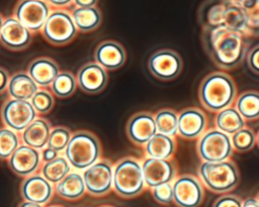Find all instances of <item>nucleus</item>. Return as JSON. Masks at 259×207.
<instances>
[{
    "label": "nucleus",
    "mask_w": 259,
    "mask_h": 207,
    "mask_svg": "<svg viewBox=\"0 0 259 207\" xmlns=\"http://www.w3.org/2000/svg\"><path fill=\"white\" fill-rule=\"evenodd\" d=\"M242 207H259V204L256 197H247L245 200H243Z\"/></svg>",
    "instance_id": "obj_45"
},
{
    "label": "nucleus",
    "mask_w": 259,
    "mask_h": 207,
    "mask_svg": "<svg viewBox=\"0 0 259 207\" xmlns=\"http://www.w3.org/2000/svg\"><path fill=\"white\" fill-rule=\"evenodd\" d=\"M41 163L40 152L25 144L19 145L8 159V167L20 177L33 175Z\"/></svg>",
    "instance_id": "obj_17"
},
{
    "label": "nucleus",
    "mask_w": 259,
    "mask_h": 207,
    "mask_svg": "<svg viewBox=\"0 0 259 207\" xmlns=\"http://www.w3.org/2000/svg\"><path fill=\"white\" fill-rule=\"evenodd\" d=\"M31 40V32L17 19L14 17L4 19L0 32V42L5 47L11 50H21L26 48Z\"/></svg>",
    "instance_id": "obj_16"
},
{
    "label": "nucleus",
    "mask_w": 259,
    "mask_h": 207,
    "mask_svg": "<svg viewBox=\"0 0 259 207\" xmlns=\"http://www.w3.org/2000/svg\"><path fill=\"white\" fill-rule=\"evenodd\" d=\"M155 123L159 133L175 137L178 128V115L171 108H162L154 114Z\"/></svg>",
    "instance_id": "obj_31"
},
{
    "label": "nucleus",
    "mask_w": 259,
    "mask_h": 207,
    "mask_svg": "<svg viewBox=\"0 0 259 207\" xmlns=\"http://www.w3.org/2000/svg\"><path fill=\"white\" fill-rule=\"evenodd\" d=\"M150 73L161 81H171L177 78L183 69L180 55L169 48L156 50L148 60Z\"/></svg>",
    "instance_id": "obj_11"
},
{
    "label": "nucleus",
    "mask_w": 259,
    "mask_h": 207,
    "mask_svg": "<svg viewBox=\"0 0 259 207\" xmlns=\"http://www.w3.org/2000/svg\"><path fill=\"white\" fill-rule=\"evenodd\" d=\"M235 108L244 120H255L259 118V92L246 91L235 100Z\"/></svg>",
    "instance_id": "obj_29"
},
{
    "label": "nucleus",
    "mask_w": 259,
    "mask_h": 207,
    "mask_svg": "<svg viewBox=\"0 0 259 207\" xmlns=\"http://www.w3.org/2000/svg\"><path fill=\"white\" fill-rule=\"evenodd\" d=\"M196 151L202 162L228 161L234 151L231 136L215 128L206 130L197 140Z\"/></svg>",
    "instance_id": "obj_6"
},
{
    "label": "nucleus",
    "mask_w": 259,
    "mask_h": 207,
    "mask_svg": "<svg viewBox=\"0 0 259 207\" xmlns=\"http://www.w3.org/2000/svg\"><path fill=\"white\" fill-rule=\"evenodd\" d=\"M242 9L248 36H259V0L235 1Z\"/></svg>",
    "instance_id": "obj_32"
},
{
    "label": "nucleus",
    "mask_w": 259,
    "mask_h": 207,
    "mask_svg": "<svg viewBox=\"0 0 259 207\" xmlns=\"http://www.w3.org/2000/svg\"><path fill=\"white\" fill-rule=\"evenodd\" d=\"M86 191L95 197L109 193L112 189L113 166L108 160H99L82 174Z\"/></svg>",
    "instance_id": "obj_9"
},
{
    "label": "nucleus",
    "mask_w": 259,
    "mask_h": 207,
    "mask_svg": "<svg viewBox=\"0 0 259 207\" xmlns=\"http://www.w3.org/2000/svg\"><path fill=\"white\" fill-rule=\"evenodd\" d=\"M41 30L44 37L54 45L71 42L77 33L71 14L64 9L51 11Z\"/></svg>",
    "instance_id": "obj_7"
},
{
    "label": "nucleus",
    "mask_w": 259,
    "mask_h": 207,
    "mask_svg": "<svg viewBox=\"0 0 259 207\" xmlns=\"http://www.w3.org/2000/svg\"><path fill=\"white\" fill-rule=\"evenodd\" d=\"M40 157H41V161L44 163H47V162H50V161H53L55 160L57 157H58V152L55 151L54 149L52 148H44L41 149L40 151Z\"/></svg>",
    "instance_id": "obj_43"
},
{
    "label": "nucleus",
    "mask_w": 259,
    "mask_h": 207,
    "mask_svg": "<svg viewBox=\"0 0 259 207\" xmlns=\"http://www.w3.org/2000/svg\"><path fill=\"white\" fill-rule=\"evenodd\" d=\"M256 200H257V202H258V204H259V193H258V195H257V197H256Z\"/></svg>",
    "instance_id": "obj_50"
},
{
    "label": "nucleus",
    "mask_w": 259,
    "mask_h": 207,
    "mask_svg": "<svg viewBox=\"0 0 259 207\" xmlns=\"http://www.w3.org/2000/svg\"><path fill=\"white\" fill-rule=\"evenodd\" d=\"M256 144H257L258 147H259V130H258V132L256 133Z\"/></svg>",
    "instance_id": "obj_48"
},
{
    "label": "nucleus",
    "mask_w": 259,
    "mask_h": 207,
    "mask_svg": "<svg viewBox=\"0 0 259 207\" xmlns=\"http://www.w3.org/2000/svg\"><path fill=\"white\" fill-rule=\"evenodd\" d=\"M30 103L36 113L46 114L54 107L55 100L49 91L39 89L30 99Z\"/></svg>",
    "instance_id": "obj_38"
},
{
    "label": "nucleus",
    "mask_w": 259,
    "mask_h": 207,
    "mask_svg": "<svg viewBox=\"0 0 259 207\" xmlns=\"http://www.w3.org/2000/svg\"><path fill=\"white\" fill-rule=\"evenodd\" d=\"M214 125L215 129L228 135H232L244 128L246 121L235 107L230 106L217 112L214 116Z\"/></svg>",
    "instance_id": "obj_27"
},
{
    "label": "nucleus",
    "mask_w": 259,
    "mask_h": 207,
    "mask_svg": "<svg viewBox=\"0 0 259 207\" xmlns=\"http://www.w3.org/2000/svg\"><path fill=\"white\" fill-rule=\"evenodd\" d=\"M18 207H42L41 205H38V204H35V203H31V202H28V201H23L21 202Z\"/></svg>",
    "instance_id": "obj_46"
},
{
    "label": "nucleus",
    "mask_w": 259,
    "mask_h": 207,
    "mask_svg": "<svg viewBox=\"0 0 259 207\" xmlns=\"http://www.w3.org/2000/svg\"><path fill=\"white\" fill-rule=\"evenodd\" d=\"M50 13V7L45 1L22 0L17 3L13 17L30 32H34L42 29Z\"/></svg>",
    "instance_id": "obj_12"
},
{
    "label": "nucleus",
    "mask_w": 259,
    "mask_h": 207,
    "mask_svg": "<svg viewBox=\"0 0 259 207\" xmlns=\"http://www.w3.org/2000/svg\"><path fill=\"white\" fill-rule=\"evenodd\" d=\"M50 133V123L46 119L36 118L22 131L21 137L25 145L38 150L48 145Z\"/></svg>",
    "instance_id": "obj_22"
},
{
    "label": "nucleus",
    "mask_w": 259,
    "mask_h": 207,
    "mask_svg": "<svg viewBox=\"0 0 259 207\" xmlns=\"http://www.w3.org/2000/svg\"><path fill=\"white\" fill-rule=\"evenodd\" d=\"M176 151L175 137L157 132L146 144L145 152L148 158L157 160H171Z\"/></svg>",
    "instance_id": "obj_24"
},
{
    "label": "nucleus",
    "mask_w": 259,
    "mask_h": 207,
    "mask_svg": "<svg viewBox=\"0 0 259 207\" xmlns=\"http://www.w3.org/2000/svg\"><path fill=\"white\" fill-rule=\"evenodd\" d=\"M247 38L222 26L202 28L201 34L205 53L224 70H233L243 62L248 48Z\"/></svg>",
    "instance_id": "obj_1"
},
{
    "label": "nucleus",
    "mask_w": 259,
    "mask_h": 207,
    "mask_svg": "<svg viewBox=\"0 0 259 207\" xmlns=\"http://www.w3.org/2000/svg\"><path fill=\"white\" fill-rule=\"evenodd\" d=\"M152 195L154 199L162 204V205H169L173 202V187L172 183L162 184L152 188Z\"/></svg>",
    "instance_id": "obj_39"
},
{
    "label": "nucleus",
    "mask_w": 259,
    "mask_h": 207,
    "mask_svg": "<svg viewBox=\"0 0 259 207\" xmlns=\"http://www.w3.org/2000/svg\"><path fill=\"white\" fill-rule=\"evenodd\" d=\"M145 184L149 188L172 183L176 179L177 168L172 160H157L145 158L142 162Z\"/></svg>",
    "instance_id": "obj_13"
},
{
    "label": "nucleus",
    "mask_w": 259,
    "mask_h": 207,
    "mask_svg": "<svg viewBox=\"0 0 259 207\" xmlns=\"http://www.w3.org/2000/svg\"><path fill=\"white\" fill-rule=\"evenodd\" d=\"M197 172L201 184L209 191L219 194L234 190L240 182L238 167L231 160L218 163L202 162Z\"/></svg>",
    "instance_id": "obj_4"
},
{
    "label": "nucleus",
    "mask_w": 259,
    "mask_h": 207,
    "mask_svg": "<svg viewBox=\"0 0 259 207\" xmlns=\"http://www.w3.org/2000/svg\"><path fill=\"white\" fill-rule=\"evenodd\" d=\"M55 190L64 199L76 200L84 195L86 188L82 175L78 172H70L56 185Z\"/></svg>",
    "instance_id": "obj_26"
},
{
    "label": "nucleus",
    "mask_w": 259,
    "mask_h": 207,
    "mask_svg": "<svg viewBox=\"0 0 259 207\" xmlns=\"http://www.w3.org/2000/svg\"><path fill=\"white\" fill-rule=\"evenodd\" d=\"M17 132L4 127L0 128V159H9L10 156L20 145Z\"/></svg>",
    "instance_id": "obj_36"
},
{
    "label": "nucleus",
    "mask_w": 259,
    "mask_h": 207,
    "mask_svg": "<svg viewBox=\"0 0 259 207\" xmlns=\"http://www.w3.org/2000/svg\"><path fill=\"white\" fill-rule=\"evenodd\" d=\"M75 5L77 7H80V8H88V7H94L97 3V1L95 0H90V1H81V0H76L74 1Z\"/></svg>",
    "instance_id": "obj_44"
},
{
    "label": "nucleus",
    "mask_w": 259,
    "mask_h": 207,
    "mask_svg": "<svg viewBox=\"0 0 259 207\" xmlns=\"http://www.w3.org/2000/svg\"><path fill=\"white\" fill-rule=\"evenodd\" d=\"M66 160L78 171H84L101 157V144L96 135L87 130L75 131L65 148Z\"/></svg>",
    "instance_id": "obj_5"
},
{
    "label": "nucleus",
    "mask_w": 259,
    "mask_h": 207,
    "mask_svg": "<svg viewBox=\"0 0 259 207\" xmlns=\"http://www.w3.org/2000/svg\"><path fill=\"white\" fill-rule=\"evenodd\" d=\"M243 200L233 194H223L212 204V207H242Z\"/></svg>",
    "instance_id": "obj_40"
},
{
    "label": "nucleus",
    "mask_w": 259,
    "mask_h": 207,
    "mask_svg": "<svg viewBox=\"0 0 259 207\" xmlns=\"http://www.w3.org/2000/svg\"><path fill=\"white\" fill-rule=\"evenodd\" d=\"M0 116L7 128L15 132H22L36 119V112L30 101L11 98L6 100L2 105Z\"/></svg>",
    "instance_id": "obj_8"
},
{
    "label": "nucleus",
    "mask_w": 259,
    "mask_h": 207,
    "mask_svg": "<svg viewBox=\"0 0 259 207\" xmlns=\"http://www.w3.org/2000/svg\"><path fill=\"white\" fill-rule=\"evenodd\" d=\"M28 75L37 86L47 87L59 75V67L52 59L37 58L29 64Z\"/></svg>",
    "instance_id": "obj_21"
},
{
    "label": "nucleus",
    "mask_w": 259,
    "mask_h": 207,
    "mask_svg": "<svg viewBox=\"0 0 259 207\" xmlns=\"http://www.w3.org/2000/svg\"><path fill=\"white\" fill-rule=\"evenodd\" d=\"M77 85L88 94H97L103 91L108 82L106 70L96 63H87L83 65L77 73Z\"/></svg>",
    "instance_id": "obj_18"
},
{
    "label": "nucleus",
    "mask_w": 259,
    "mask_h": 207,
    "mask_svg": "<svg viewBox=\"0 0 259 207\" xmlns=\"http://www.w3.org/2000/svg\"><path fill=\"white\" fill-rule=\"evenodd\" d=\"M9 79L10 77L8 75V72L5 69L0 68V94L7 89Z\"/></svg>",
    "instance_id": "obj_42"
},
{
    "label": "nucleus",
    "mask_w": 259,
    "mask_h": 207,
    "mask_svg": "<svg viewBox=\"0 0 259 207\" xmlns=\"http://www.w3.org/2000/svg\"><path fill=\"white\" fill-rule=\"evenodd\" d=\"M142 163L134 157L120 159L113 167L112 189L122 198H135L145 190Z\"/></svg>",
    "instance_id": "obj_3"
},
{
    "label": "nucleus",
    "mask_w": 259,
    "mask_h": 207,
    "mask_svg": "<svg viewBox=\"0 0 259 207\" xmlns=\"http://www.w3.org/2000/svg\"><path fill=\"white\" fill-rule=\"evenodd\" d=\"M50 3L54 6H67L71 3V1H50Z\"/></svg>",
    "instance_id": "obj_47"
},
{
    "label": "nucleus",
    "mask_w": 259,
    "mask_h": 207,
    "mask_svg": "<svg viewBox=\"0 0 259 207\" xmlns=\"http://www.w3.org/2000/svg\"><path fill=\"white\" fill-rule=\"evenodd\" d=\"M71 171L69 162L63 156H58L55 160L44 163L40 169V175L51 184H58Z\"/></svg>",
    "instance_id": "obj_30"
},
{
    "label": "nucleus",
    "mask_w": 259,
    "mask_h": 207,
    "mask_svg": "<svg viewBox=\"0 0 259 207\" xmlns=\"http://www.w3.org/2000/svg\"><path fill=\"white\" fill-rule=\"evenodd\" d=\"M247 64L249 69L259 75V44L252 47L247 54Z\"/></svg>",
    "instance_id": "obj_41"
},
{
    "label": "nucleus",
    "mask_w": 259,
    "mask_h": 207,
    "mask_svg": "<svg viewBox=\"0 0 259 207\" xmlns=\"http://www.w3.org/2000/svg\"><path fill=\"white\" fill-rule=\"evenodd\" d=\"M3 22H4V19H3V17L0 15V32H1V28H2Z\"/></svg>",
    "instance_id": "obj_49"
},
{
    "label": "nucleus",
    "mask_w": 259,
    "mask_h": 207,
    "mask_svg": "<svg viewBox=\"0 0 259 207\" xmlns=\"http://www.w3.org/2000/svg\"><path fill=\"white\" fill-rule=\"evenodd\" d=\"M76 78L70 72H61L51 85L52 92L59 98L70 97L76 90Z\"/></svg>",
    "instance_id": "obj_34"
},
{
    "label": "nucleus",
    "mask_w": 259,
    "mask_h": 207,
    "mask_svg": "<svg viewBox=\"0 0 259 207\" xmlns=\"http://www.w3.org/2000/svg\"><path fill=\"white\" fill-rule=\"evenodd\" d=\"M157 132L154 114L148 111L135 113L130 117L125 125V133L128 139L140 146H145Z\"/></svg>",
    "instance_id": "obj_14"
},
{
    "label": "nucleus",
    "mask_w": 259,
    "mask_h": 207,
    "mask_svg": "<svg viewBox=\"0 0 259 207\" xmlns=\"http://www.w3.org/2000/svg\"><path fill=\"white\" fill-rule=\"evenodd\" d=\"M71 16L77 30L81 32H89L96 29L102 20L101 12L95 6L88 8L76 7L73 9Z\"/></svg>",
    "instance_id": "obj_28"
},
{
    "label": "nucleus",
    "mask_w": 259,
    "mask_h": 207,
    "mask_svg": "<svg viewBox=\"0 0 259 207\" xmlns=\"http://www.w3.org/2000/svg\"><path fill=\"white\" fill-rule=\"evenodd\" d=\"M226 2H206L204 9L200 10L199 20L202 24V28L219 27L222 24L223 12L226 7Z\"/></svg>",
    "instance_id": "obj_33"
},
{
    "label": "nucleus",
    "mask_w": 259,
    "mask_h": 207,
    "mask_svg": "<svg viewBox=\"0 0 259 207\" xmlns=\"http://www.w3.org/2000/svg\"><path fill=\"white\" fill-rule=\"evenodd\" d=\"M173 202L178 207H198L204 198V188L193 175L184 174L172 182Z\"/></svg>",
    "instance_id": "obj_10"
},
{
    "label": "nucleus",
    "mask_w": 259,
    "mask_h": 207,
    "mask_svg": "<svg viewBox=\"0 0 259 207\" xmlns=\"http://www.w3.org/2000/svg\"><path fill=\"white\" fill-rule=\"evenodd\" d=\"M100 207H111V206H109V205H103V206H100Z\"/></svg>",
    "instance_id": "obj_51"
},
{
    "label": "nucleus",
    "mask_w": 259,
    "mask_h": 207,
    "mask_svg": "<svg viewBox=\"0 0 259 207\" xmlns=\"http://www.w3.org/2000/svg\"><path fill=\"white\" fill-rule=\"evenodd\" d=\"M94 60L104 70H117L124 65L126 53L119 42L115 40H104L96 46Z\"/></svg>",
    "instance_id": "obj_20"
},
{
    "label": "nucleus",
    "mask_w": 259,
    "mask_h": 207,
    "mask_svg": "<svg viewBox=\"0 0 259 207\" xmlns=\"http://www.w3.org/2000/svg\"><path fill=\"white\" fill-rule=\"evenodd\" d=\"M51 207H61V206H51Z\"/></svg>",
    "instance_id": "obj_52"
},
{
    "label": "nucleus",
    "mask_w": 259,
    "mask_h": 207,
    "mask_svg": "<svg viewBox=\"0 0 259 207\" xmlns=\"http://www.w3.org/2000/svg\"><path fill=\"white\" fill-rule=\"evenodd\" d=\"M178 115L177 134L182 138L192 140L200 137L205 132L207 117L205 113L197 107H186Z\"/></svg>",
    "instance_id": "obj_15"
},
{
    "label": "nucleus",
    "mask_w": 259,
    "mask_h": 207,
    "mask_svg": "<svg viewBox=\"0 0 259 207\" xmlns=\"http://www.w3.org/2000/svg\"><path fill=\"white\" fill-rule=\"evenodd\" d=\"M53 193V185L40 174L26 177L20 186V194L25 201L41 206L51 200Z\"/></svg>",
    "instance_id": "obj_19"
},
{
    "label": "nucleus",
    "mask_w": 259,
    "mask_h": 207,
    "mask_svg": "<svg viewBox=\"0 0 259 207\" xmlns=\"http://www.w3.org/2000/svg\"><path fill=\"white\" fill-rule=\"evenodd\" d=\"M221 26L232 32L249 37L244 13L240 6L235 1L226 2V7L223 12Z\"/></svg>",
    "instance_id": "obj_25"
},
{
    "label": "nucleus",
    "mask_w": 259,
    "mask_h": 207,
    "mask_svg": "<svg viewBox=\"0 0 259 207\" xmlns=\"http://www.w3.org/2000/svg\"><path fill=\"white\" fill-rule=\"evenodd\" d=\"M233 149L238 152H246L251 150L256 144V134L249 128L244 127L231 135Z\"/></svg>",
    "instance_id": "obj_35"
},
{
    "label": "nucleus",
    "mask_w": 259,
    "mask_h": 207,
    "mask_svg": "<svg viewBox=\"0 0 259 207\" xmlns=\"http://www.w3.org/2000/svg\"><path fill=\"white\" fill-rule=\"evenodd\" d=\"M71 136H72V132L68 128L64 126L55 127L51 129L47 146L59 153L60 151L65 150V148L67 147L71 139Z\"/></svg>",
    "instance_id": "obj_37"
},
{
    "label": "nucleus",
    "mask_w": 259,
    "mask_h": 207,
    "mask_svg": "<svg viewBox=\"0 0 259 207\" xmlns=\"http://www.w3.org/2000/svg\"><path fill=\"white\" fill-rule=\"evenodd\" d=\"M198 97L204 108L211 112H219L234 104L237 98L235 81L225 72H212L201 81Z\"/></svg>",
    "instance_id": "obj_2"
},
{
    "label": "nucleus",
    "mask_w": 259,
    "mask_h": 207,
    "mask_svg": "<svg viewBox=\"0 0 259 207\" xmlns=\"http://www.w3.org/2000/svg\"><path fill=\"white\" fill-rule=\"evenodd\" d=\"M38 90V86L26 73L19 72L9 79L7 91L12 99L28 101Z\"/></svg>",
    "instance_id": "obj_23"
}]
</instances>
